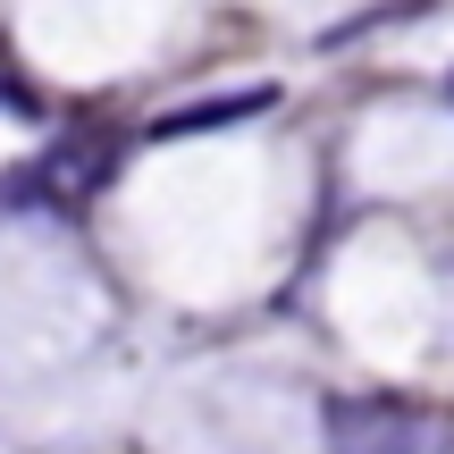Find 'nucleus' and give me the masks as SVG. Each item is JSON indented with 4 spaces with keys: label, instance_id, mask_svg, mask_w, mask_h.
Masks as SVG:
<instances>
[{
    "label": "nucleus",
    "instance_id": "nucleus-1",
    "mask_svg": "<svg viewBox=\"0 0 454 454\" xmlns=\"http://www.w3.org/2000/svg\"><path fill=\"white\" fill-rule=\"evenodd\" d=\"M328 454H454V429L446 412H421V404H337L328 412Z\"/></svg>",
    "mask_w": 454,
    "mask_h": 454
},
{
    "label": "nucleus",
    "instance_id": "nucleus-2",
    "mask_svg": "<svg viewBox=\"0 0 454 454\" xmlns=\"http://www.w3.org/2000/svg\"><path fill=\"white\" fill-rule=\"evenodd\" d=\"M270 84H253V93H219V101H194V110H168L160 127H152V144H177V135H202V127H236V118H261L270 110Z\"/></svg>",
    "mask_w": 454,
    "mask_h": 454
},
{
    "label": "nucleus",
    "instance_id": "nucleus-3",
    "mask_svg": "<svg viewBox=\"0 0 454 454\" xmlns=\"http://www.w3.org/2000/svg\"><path fill=\"white\" fill-rule=\"evenodd\" d=\"M446 101H454V67H446Z\"/></svg>",
    "mask_w": 454,
    "mask_h": 454
}]
</instances>
